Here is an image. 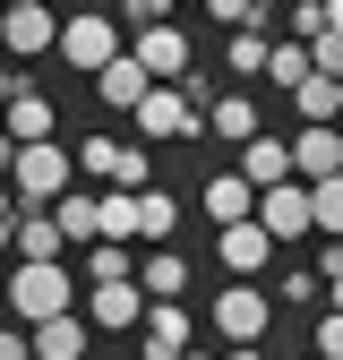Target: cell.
<instances>
[{
    "label": "cell",
    "mask_w": 343,
    "mask_h": 360,
    "mask_svg": "<svg viewBox=\"0 0 343 360\" xmlns=\"http://www.w3.org/2000/svg\"><path fill=\"white\" fill-rule=\"evenodd\" d=\"M266 77L283 86V95H300L318 69H309V43H266Z\"/></svg>",
    "instance_id": "cell-24"
},
{
    "label": "cell",
    "mask_w": 343,
    "mask_h": 360,
    "mask_svg": "<svg viewBox=\"0 0 343 360\" xmlns=\"http://www.w3.org/2000/svg\"><path fill=\"white\" fill-rule=\"evenodd\" d=\"M103 240L112 249H138V198H129V189H103ZM95 240V249H103Z\"/></svg>",
    "instance_id": "cell-25"
},
{
    "label": "cell",
    "mask_w": 343,
    "mask_h": 360,
    "mask_svg": "<svg viewBox=\"0 0 343 360\" xmlns=\"http://www.w3.org/2000/svg\"><path fill=\"white\" fill-rule=\"evenodd\" d=\"M326 309H335V318H343V275H335V283H326Z\"/></svg>",
    "instance_id": "cell-33"
},
{
    "label": "cell",
    "mask_w": 343,
    "mask_h": 360,
    "mask_svg": "<svg viewBox=\"0 0 343 360\" xmlns=\"http://www.w3.org/2000/svg\"><path fill=\"white\" fill-rule=\"evenodd\" d=\"M86 275H95V283H138V249H86Z\"/></svg>",
    "instance_id": "cell-27"
},
{
    "label": "cell",
    "mask_w": 343,
    "mask_h": 360,
    "mask_svg": "<svg viewBox=\"0 0 343 360\" xmlns=\"http://www.w3.org/2000/svg\"><path fill=\"white\" fill-rule=\"evenodd\" d=\"M240 180H249V189H283V180H292V146L257 129V138L240 146Z\"/></svg>",
    "instance_id": "cell-17"
},
{
    "label": "cell",
    "mask_w": 343,
    "mask_h": 360,
    "mask_svg": "<svg viewBox=\"0 0 343 360\" xmlns=\"http://www.w3.org/2000/svg\"><path fill=\"white\" fill-rule=\"evenodd\" d=\"M52 43H60V18L52 9H43V0H18V9H0V60H26V52H52Z\"/></svg>",
    "instance_id": "cell-10"
},
{
    "label": "cell",
    "mask_w": 343,
    "mask_h": 360,
    "mask_svg": "<svg viewBox=\"0 0 343 360\" xmlns=\"http://www.w3.org/2000/svg\"><path fill=\"white\" fill-rule=\"evenodd\" d=\"M146 95H155V77H146L138 60H129V52H120V60H112V69L95 77V103H112V112H138Z\"/></svg>",
    "instance_id": "cell-20"
},
{
    "label": "cell",
    "mask_w": 343,
    "mask_h": 360,
    "mask_svg": "<svg viewBox=\"0 0 343 360\" xmlns=\"http://www.w3.org/2000/svg\"><path fill=\"white\" fill-rule=\"evenodd\" d=\"M138 292L146 300H181L189 292V257L181 249H138Z\"/></svg>",
    "instance_id": "cell-18"
},
{
    "label": "cell",
    "mask_w": 343,
    "mask_h": 360,
    "mask_svg": "<svg viewBox=\"0 0 343 360\" xmlns=\"http://www.w3.org/2000/svg\"><path fill=\"white\" fill-rule=\"evenodd\" d=\"M0 283H9V309L26 326L69 318V266H18V275H0Z\"/></svg>",
    "instance_id": "cell-5"
},
{
    "label": "cell",
    "mask_w": 343,
    "mask_h": 360,
    "mask_svg": "<svg viewBox=\"0 0 343 360\" xmlns=\"http://www.w3.org/2000/svg\"><path fill=\"white\" fill-rule=\"evenodd\" d=\"M214 257H224L232 283H257V275L275 266V240L257 232V223H232V232H214Z\"/></svg>",
    "instance_id": "cell-11"
},
{
    "label": "cell",
    "mask_w": 343,
    "mask_h": 360,
    "mask_svg": "<svg viewBox=\"0 0 343 360\" xmlns=\"http://www.w3.org/2000/svg\"><path fill=\"white\" fill-rule=\"evenodd\" d=\"M283 146H292L300 189H318V180H335V172H343V129H300V138H283Z\"/></svg>",
    "instance_id": "cell-13"
},
{
    "label": "cell",
    "mask_w": 343,
    "mask_h": 360,
    "mask_svg": "<svg viewBox=\"0 0 343 360\" xmlns=\"http://www.w3.org/2000/svg\"><path fill=\"white\" fill-rule=\"evenodd\" d=\"M120 52H129V43H120V26H112L103 9H77V18H60V43H52V60H69V69H86V77H103Z\"/></svg>",
    "instance_id": "cell-3"
},
{
    "label": "cell",
    "mask_w": 343,
    "mask_h": 360,
    "mask_svg": "<svg viewBox=\"0 0 343 360\" xmlns=\"http://www.w3.org/2000/svg\"><path fill=\"white\" fill-rule=\"evenodd\" d=\"M214 335H224L232 352H257L275 335V300H266V283H224L214 292V318H206Z\"/></svg>",
    "instance_id": "cell-2"
},
{
    "label": "cell",
    "mask_w": 343,
    "mask_h": 360,
    "mask_svg": "<svg viewBox=\"0 0 343 360\" xmlns=\"http://www.w3.org/2000/svg\"><path fill=\"white\" fill-rule=\"evenodd\" d=\"M86 343H95V335H86L77 309H69V318H52V326H26V352H34V360H86Z\"/></svg>",
    "instance_id": "cell-19"
},
{
    "label": "cell",
    "mask_w": 343,
    "mask_h": 360,
    "mask_svg": "<svg viewBox=\"0 0 343 360\" xmlns=\"http://www.w3.org/2000/svg\"><path fill=\"white\" fill-rule=\"evenodd\" d=\"M138 240L146 249H172V240H181V206H172L163 189H138Z\"/></svg>",
    "instance_id": "cell-23"
},
{
    "label": "cell",
    "mask_w": 343,
    "mask_h": 360,
    "mask_svg": "<svg viewBox=\"0 0 343 360\" xmlns=\"http://www.w3.org/2000/svg\"><path fill=\"white\" fill-rule=\"evenodd\" d=\"M9 249H18V266H60V232H52V214H18Z\"/></svg>",
    "instance_id": "cell-22"
},
{
    "label": "cell",
    "mask_w": 343,
    "mask_h": 360,
    "mask_svg": "<svg viewBox=\"0 0 343 360\" xmlns=\"http://www.w3.org/2000/svg\"><path fill=\"white\" fill-rule=\"evenodd\" d=\"M129 120H138V146H189V138H206V112L181 95V86H155Z\"/></svg>",
    "instance_id": "cell-4"
},
{
    "label": "cell",
    "mask_w": 343,
    "mask_h": 360,
    "mask_svg": "<svg viewBox=\"0 0 343 360\" xmlns=\"http://www.w3.org/2000/svg\"><path fill=\"white\" fill-rule=\"evenodd\" d=\"M18 86H26V77H18V69H9V60H0V103H9V95H18Z\"/></svg>",
    "instance_id": "cell-32"
},
{
    "label": "cell",
    "mask_w": 343,
    "mask_h": 360,
    "mask_svg": "<svg viewBox=\"0 0 343 360\" xmlns=\"http://www.w3.org/2000/svg\"><path fill=\"white\" fill-rule=\"evenodd\" d=\"M224 360H266V343H257V352H224Z\"/></svg>",
    "instance_id": "cell-34"
},
{
    "label": "cell",
    "mask_w": 343,
    "mask_h": 360,
    "mask_svg": "<svg viewBox=\"0 0 343 360\" xmlns=\"http://www.w3.org/2000/svg\"><path fill=\"white\" fill-rule=\"evenodd\" d=\"M189 360H214V352H189Z\"/></svg>",
    "instance_id": "cell-36"
},
{
    "label": "cell",
    "mask_w": 343,
    "mask_h": 360,
    "mask_svg": "<svg viewBox=\"0 0 343 360\" xmlns=\"http://www.w3.org/2000/svg\"><path fill=\"white\" fill-rule=\"evenodd\" d=\"M0 309H9V283H0Z\"/></svg>",
    "instance_id": "cell-35"
},
{
    "label": "cell",
    "mask_w": 343,
    "mask_h": 360,
    "mask_svg": "<svg viewBox=\"0 0 343 360\" xmlns=\"http://www.w3.org/2000/svg\"><path fill=\"white\" fill-rule=\"evenodd\" d=\"M0 360H34L26 352V326H0Z\"/></svg>",
    "instance_id": "cell-31"
},
{
    "label": "cell",
    "mask_w": 343,
    "mask_h": 360,
    "mask_svg": "<svg viewBox=\"0 0 343 360\" xmlns=\"http://www.w3.org/2000/svg\"><path fill=\"white\" fill-rule=\"evenodd\" d=\"M224 60H232V77H266V34H232Z\"/></svg>",
    "instance_id": "cell-28"
},
{
    "label": "cell",
    "mask_w": 343,
    "mask_h": 360,
    "mask_svg": "<svg viewBox=\"0 0 343 360\" xmlns=\"http://www.w3.org/2000/svg\"><path fill=\"white\" fill-rule=\"evenodd\" d=\"M309 360H343V318H335V309H326L318 335H309Z\"/></svg>",
    "instance_id": "cell-30"
},
{
    "label": "cell",
    "mask_w": 343,
    "mask_h": 360,
    "mask_svg": "<svg viewBox=\"0 0 343 360\" xmlns=\"http://www.w3.org/2000/svg\"><path fill=\"white\" fill-rule=\"evenodd\" d=\"M146 360H189V335H198V318H189V309L181 300H146Z\"/></svg>",
    "instance_id": "cell-12"
},
{
    "label": "cell",
    "mask_w": 343,
    "mask_h": 360,
    "mask_svg": "<svg viewBox=\"0 0 343 360\" xmlns=\"http://www.w3.org/2000/svg\"><path fill=\"white\" fill-rule=\"evenodd\" d=\"M257 232H266L275 249L283 240H309V189H300V180H283V189H257Z\"/></svg>",
    "instance_id": "cell-9"
},
{
    "label": "cell",
    "mask_w": 343,
    "mask_h": 360,
    "mask_svg": "<svg viewBox=\"0 0 343 360\" xmlns=\"http://www.w3.org/2000/svg\"><path fill=\"white\" fill-rule=\"evenodd\" d=\"M206 129H214V138H232V146H249V138H257V103L232 86V95H214V103H206Z\"/></svg>",
    "instance_id": "cell-21"
},
{
    "label": "cell",
    "mask_w": 343,
    "mask_h": 360,
    "mask_svg": "<svg viewBox=\"0 0 343 360\" xmlns=\"http://www.w3.org/2000/svg\"><path fill=\"white\" fill-rule=\"evenodd\" d=\"M52 232H60V249H95V240H103V198H95V189H69V198L52 206Z\"/></svg>",
    "instance_id": "cell-14"
},
{
    "label": "cell",
    "mask_w": 343,
    "mask_h": 360,
    "mask_svg": "<svg viewBox=\"0 0 343 360\" xmlns=\"http://www.w3.org/2000/svg\"><path fill=\"white\" fill-rule=\"evenodd\" d=\"M198 206L214 214V232H232V223H249V214H257V189H249L240 172H214L206 189H198Z\"/></svg>",
    "instance_id": "cell-16"
},
{
    "label": "cell",
    "mask_w": 343,
    "mask_h": 360,
    "mask_svg": "<svg viewBox=\"0 0 343 360\" xmlns=\"http://www.w3.org/2000/svg\"><path fill=\"white\" fill-rule=\"evenodd\" d=\"M318 292H326V283H318V275H309V266H283V283H275V292H266V300H300V309H309V300H318Z\"/></svg>",
    "instance_id": "cell-29"
},
{
    "label": "cell",
    "mask_w": 343,
    "mask_h": 360,
    "mask_svg": "<svg viewBox=\"0 0 343 360\" xmlns=\"http://www.w3.org/2000/svg\"><path fill=\"white\" fill-rule=\"evenodd\" d=\"M112 335V326H146V292L138 283H95V300H86V335Z\"/></svg>",
    "instance_id": "cell-15"
},
{
    "label": "cell",
    "mask_w": 343,
    "mask_h": 360,
    "mask_svg": "<svg viewBox=\"0 0 343 360\" xmlns=\"http://www.w3.org/2000/svg\"><path fill=\"white\" fill-rule=\"evenodd\" d=\"M69 180H77V155L52 138V146H18V163H9V198H18V214H52L60 198H69Z\"/></svg>",
    "instance_id": "cell-1"
},
{
    "label": "cell",
    "mask_w": 343,
    "mask_h": 360,
    "mask_svg": "<svg viewBox=\"0 0 343 360\" xmlns=\"http://www.w3.org/2000/svg\"><path fill=\"white\" fill-rule=\"evenodd\" d=\"M309 232L343 240V172H335V180H318V189H309Z\"/></svg>",
    "instance_id": "cell-26"
},
{
    "label": "cell",
    "mask_w": 343,
    "mask_h": 360,
    "mask_svg": "<svg viewBox=\"0 0 343 360\" xmlns=\"http://www.w3.org/2000/svg\"><path fill=\"white\" fill-rule=\"evenodd\" d=\"M77 172H95V180H112V189L138 198V189H146V146H138V138H103V129H95V138L77 146Z\"/></svg>",
    "instance_id": "cell-6"
},
{
    "label": "cell",
    "mask_w": 343,
    "mask_h": 360,
    "mask_svg": "<svg viewBox=\"0 0 343 360\" xmlns=\"http://www.w3.org/2000/svg\"><path fill=\"white\" fill-rule=\"evenodd\" d=\"M52 129H60V112H52V95H43L34 77L0 103V138H9V146H52Z\"/></svg>",
    "instance_id": "cell-7"
},
{
    "label": "cell",
    "mask_w": 343,
    "mask_h": 360,
    "mask_svg": "<svg viewBox=\"0 0 343 360\" xmlns=\"http://www.w3.org/2000/svg\"><path fill=\"white\" fill-rule=\"evenodd\" d=\"M129 60H138L155 86H181V77L198 69V52H189V34H181V26H146L138 43H129Z\"/></svg>",
    "instance_id": "cell-8"
}]
</instances>
